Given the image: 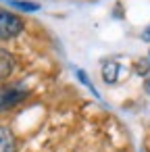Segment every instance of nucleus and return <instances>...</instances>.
Masks as SVG:
<instances>
[{
	"label": "nucleus",
	"instance_id": "nucleus-1",
	"mask_svg": "<svg viewBox=\"0 0 150 152\" xmlns=\"http://www.w3.org/2000/svg\"><path fill=\"white\" fill-rule=\"evenodd\" d=\"M21 31H23V21L15 13L0 9V40L17 38Z\"/></svg>",
	"mask_w": 150,
	"mask_h": 152
},
{
	"label": "nucleus",
	"instance_id": "nucleus-2",
	"mask_svg": "<svg viewBox=\"0 0 150 152\" xmlns=\"http://www.w3.org/2000/svg\"><path fill=\"white\" fill-rule=\"evenodd\" d=\"M27 96H29V92L23 86H4V88H0V113L21 104Z\"/></svg>",
	"mask_w": 150,
	"mask_h": 152
},
{
	"label": "nucleus",
	"instance_id": "nucleus-3",
	"mask_svg": "<svg viewBox=\"0 0 150 152\" xmlns=\"http://www.w3.org/2000/svg\"><path fill=\"white\" fill-rule=\"evenodd\" d=\"M13 69H15V56L9 50L0 48V81L7 79L13 73Z\"/></svg>",
	"mask_w": 150,
	"mask_h": 152
},
{
	"label": "nucleus",
	"instance_id": "nucleus-4",
	"mask_svg": "<svg viewBox=\"0 0 150 152\" xmlns=\"http://www.w3.org/2000/svg\"><path fill=\"white\" fill-rule=\"evenodd\" d=\"M15 150H17V142L13 131L0 125V152H15Z\"/></svg>",
	"mask_w": 150,
	"mask_h": 152
},
{
	"label": "nucleus",
	"instance_id": "nucleus-5",
	"mask_svg": "<svg viewBox=\"0 0 150 152\" xmlns=\"http://www.w3.org/2000/svg\"><path fill=\"white\" fill-rule=\"evenodd\" d=\"M117 77H119V63L106 61V63L102 65V79H104L106 83H115Z\"/></svg>",
	"mask_w": 150,
	"mask_h": 152
},
{
	"label": "nucleus",
	"instance_id": "nucleus-6",
	"mask_svg": "<svg viewBox=\"0 0 150 152\" xmlns=\"http://www.w3.org/2000/svg\"><path fill=\"white\" fill-rule=\"evenodd\" d=\"M15 7H17V9H23V11H38V9H40V7L34 4V2H15Z\"/></svg>",
	"mask_w": 150,
	"mask_h": 152
},
{
	"label": "nucleus",
	"instance_id": "nucleus-7",
	"mask_svg": "<svg viewBox=\"0 0 150 152\" xmlns=\"http://www.w3.org/2000/svg\"><path fill=\"white\" fill-rule=\"evenodd\" d=\"M77 75H79V79H81V81H83V83H86V86H88V88H90V90L94 92V88H92V83H90V79H88V75H86L83 71H77Z\"/></svg>",
	"mask_w": 150,
	"mask_h": 152
},
{
	"label": "nucleus",
	"instance_id": "nucleus-8",
	"mask_svg": "<svg viewBox=\"0 0 150 152\" xmlns=\"http://www.w3.org/2000/svg\"><path fill=\"white\" fill-rule=\"evenodd\" d=\"M142 38H144V40H150V27L144 31V36H142Z\"/></svg>",
	"mask_w": 150,
	"mask_h": 152
}]
</instances>
